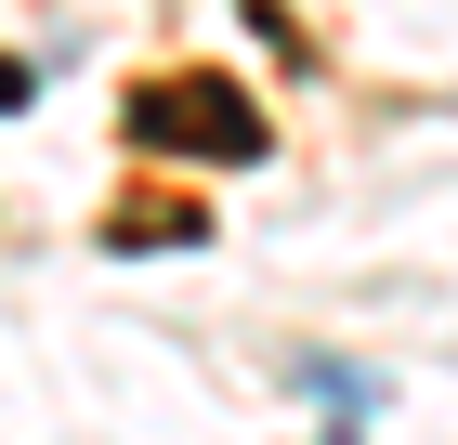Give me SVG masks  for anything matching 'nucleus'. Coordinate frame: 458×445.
<instances>
[{"mask_svg": "<svg viewBox=\"0 0 458 445\" xmlns=\"http://www.w3.org/2000/svg\"><path fill=\"white\" fill-rule=\"evenodd\" d=\"M131 144L144 158H223V171H249V158L276 144V118H262L236 79H144L131 92Z\"/></svg>", "mask_w": 458, "mask_h": 445, "instance_id": "f257e3e1", "label": "nucleus"}, {"mask_svg": "<svg viewBox=\"0 0 458 445\" xmlns=\"http://www.w3.org/2000/svg\"><path fill=\"white\" fill-rule=\"evenodd\" d=\"M118 236H131V249H171V236H210V223H197L183 197H144V210H118Z\"/></svg>", "mask_w": 458, "mask_h": 445, "instance_id": "f03ea898", "label": "nucleus"}, {"mask_svg": "<svg viewBox=\"0 0 458 445\" xmlns=\"http://www.w3.org/2000/svg\"><path fill=\"white\" fill-rule=\"evenodd\" d=\"M27 92H39V79H27V66H13V53H0V118H13V105H27Z\"/></svg>", "mask_w": 458, "mask_h": 445, "instance_id": "7ed1b4c3", "label": "nucleus"}]
</instances>
